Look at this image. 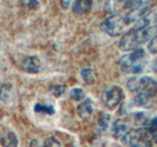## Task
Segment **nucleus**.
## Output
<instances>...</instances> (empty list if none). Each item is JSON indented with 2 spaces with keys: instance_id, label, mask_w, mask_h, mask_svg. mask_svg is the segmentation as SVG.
<instances>
[{
  "instance_id": "1",
  "label": "nucleus",
  "mask_w": 157,
  "mask_h": 147,
  "mask_svg": "<svg viewBox=\"0 0 157 147\" xmlns=\"http://www.w3.org/2000/svg\"><path fill=\"white\" fill-rule=\"evenodd\" d=\"M157 36V24L146 27L144 28H132L121 38L119 46L123 51H130L137 49L140 44L151 40Z\"/></svg>"
},
{
  "instance_id": "12",
  "label": "nucleus",
  "mask_w": 157,
  "mask_h": 147,
  "mask_svg": "<svg viewBox=\"0 0 157 147\" xmlns=\"http://www.w3.org/2000/svg\"><path fill=\"white\" fill-rule=\"evenodd\" d=\"M132 122L136 126H146L149 122V115L145 112H135L132 116Z\"/></svg>"
},
{
  "instance_id": "5",
  "label": "nucleus",
  "mask_w": 157,
  "mask_h": 147,
  "mask_svg": "<svg viewBox=\"0 0 157 147\" xmlns=\"http://www.w3.org/2000/svg\"><path fill=\"white\" fill-rule=\"evenodd\" d=\"M124 90L120 86L114 85L105 91L103 95V101L108 108L114 109L124 99Z\"/></svg>"
},
{
  "instance_id": "4",
  "label": "nucleus",
  "mask_w": 157,
  "mask_h": 147,
  "mask_svg": "<svg viewBox=\"0 0 157 147\" xmlns=\"http://www.w3.org/2000/svg\"><path fill=\"white\" fill-rule=\"evenodd\" d=\"M126 26L124 17L121 15H114L104 20L100 24V28L110 36H118L124 32Z\"/></svg>"
},
{
  "instance_id": "6",
  "label": "nucleus",
  "mask_w": 157,
  "mask_h": 147,
  "mask_svg": "<svg viewBox=\"0 0 157 147\" xmlns=\"http://www.w3.org/2000/svg\"><path fill=\"white\" fill-rule=\"evenodd\" d=\"M150 132L145 127H139L136 130H131L121 137V141L125 145H131L132 142L141 140V139H149L148 136Z\"/></svg>"
},
{
  "instance_id": "23",
  "label": "nucleus",
  "mask_w": 157,
  "mask_h": 147,
  "mask_svg": "<svg viewBox=\"0 0 157 147\" xmlns=\"http://www.w3.org/2000/svg\"><path fill=\"white\" fill-rule=\"evenodd\" d=\"M65 88L64 85H54L51 87V91L55 96H61L65 92Z\"/></svg>"
},
{
  "instance_id": "14",
  "label": "nucleus",
  "mask_w": 157,
  "mask_h": 147,
  "mask_svg": "<svg viewBox=\"0 0 157 147\" xmlns=\"http://www.w3.org/2000/svg\"><path fill=\"white\" fill-rule=\"evenodd\" d=\"M81 76L87 85H93L95 82V75L90 68H83L81 72Z\"/></svg>"
},
{
  "instance_id": "17",
  "label": "nucleus",
  "mask_w": 157,
  "mask_h": 147,
  "mask_svg": "<svg viewBox=\"0 0 157 147\" xmlns=\"http://www.w3.org/2000/svg\"><path fill=\"white\" fill-rule=\"evenodd\" d=\"M34 111L36 113H43V114L47 115H53L55 113V109L53 108V106L40 104V103H37V104L34 105Z\"/></svg>"
},
{
  "instance_id": "26",
  "label": "nucleus",
  "mask_w": 157,
  "mask_h": 147,
  "mask_svg": "<svg viewBox=\"0 0 157 147\" xmlns=\"http://www.w3.org/2000/svg\"><path fill=\"white\" fill-rule=\"evenodd\" d=\"M148 142H149V146L150 147H157V134H154V135H152L149 138Z\"/></svg>"
},
{
  "instance_id": "25",
  "label": "nucleus",
  "mask_w": 157,
  "mask_h": 147,
  "mask_svg": "<svg viewBox=\"0 0 157 147\" xmlns=\"http://www.w3.org/2000/svg\"><path fill=\"white\" fill-rule=\"evenodd\" d=\"M148 50L151 53H157V36L151 39L148 44Z\"/></svg>"
},
{
  "instance_id": "3",
  "label": "nucleus",
  "mask_w": 157,
  "mask_h": 147,
  "mask_svg": "<svg viewBox=\"0 0 157 147\" xmlns=\"http://www.w3.org/2000/svg\"><path fill=\"white\" fill-rule=\"evenodd\" d=\"M127 87L132 91L144 92L151 96L157 94V80L148 77H132L127 82Z\"/></svg>"
},
{
  "instance_id": "8",
  "label": "nucleus",
  "mask_w": 157,
  "mask_h": 147,
  "mask_svg": "<svg viewBox=\"0 0 157 147\" xmlns=\"http://www.w3.org/2000/svg\"><path fill=\"white\" fill-rule=\"evenodd\" d=\"M77 112H78V115L80 116L81 119L85 120V121L90 120L91 118L92 112H93L91 100L88 99V98H87V99L83 100L81 104L78 106Z\"/></svg>"
},
{
  "instance_id": "31",
  "label": "nucleus",
  "mask_w": 157,
  "mask_h": 147,
  "mask_svg": "<svg viewBox=\"0 0 157 147\" xmlns=\"http://www.w3.org/2000/svg\"><path fill=\"white\" fill-rule=\"evenodd\" d=\"M154 21H155V24H157V16L155 17V19H154Z\"/></svg>"
},
{
  "instance_id": "24",
  "label": "nucleus",
  "mask_w": 157,
  "mask_h": 147,
  "mask_svg": "<svg viewBox=\"0 0 157 147\" xmlns=\"http://www.w3.org/2000/svg\"><path fill=\"white\" fill-rule=\"evenodd\" d=\"M148 140L149 139H141V140L135 141L131 145H129V147H150Z\"/></svg>"
},
{
  "instance_id": "21",
  "label": "nucleus",
  "mask_w": 157,
  "mask_h": 147,
  "mask_svg": "<svg viewBox=\"0 0 157 147\" xmlns=\"http://www.w3.org/2000/svg\"><path fill=\"white\" fill-rule=\"evenodd\" d=\"M146 129L150 132V134H153V132H155L157 130V116L154 117L153 119L149 120Z\"/></svg>"
},
{
  "instance_id": "19",
  "label": "nucleus",
  "mask_w": 157,
  "mask_h": 147,
  "mask_svg": "<svg viewBox=\"0 0 157 147\" xmlns=\"http://www.w3.org/2000/svg\"><path fill=\"white\" fill-rule=\"evenodd\" d=\"M43 147H61V143L56 137L49 136L43 142Z\"/></svg>"
},
{
  "instance_id": "11",
  "label": "nucleus",
  "mask_w": 157,
  "mask_h": 147,
  "mask_svg": "<svg viewBox=\"0 0 157 147\" xmlns=\"http://www.w3.org/2000/svg\"><path fill=\"white\" fill-rule=\"evenodd\" d=\"M92 7V0H74L72 10L76 14H86Z\"/></svg>"
},
{
  "instance_id": "2",
  "label": "nucleus",
  "mask_w": 157,
  "mask_h": 147,
  "mask_svg": "<svg viewBox=\"0 0 157 147\" xmlns=\"http://www.w3.org/2000/svg\"><path fill=\"white\" fill-rule=\"evenodd\" d=\"M119 64L121 69L129 74H140L146 64V53L144 49L137 48L131 53L120 58Z\"/></svg>"
},
{
  "instance_id": "7",
  "label": "nucleus",
  "mask_w": 157,
  "mask_h": 147,
  "mask_svg": "<svg viewBox=\"0 0 157 147\" xmlns=\"http://www.w3.org/2000/svg\"><path fill=\"white\" fill-rule=\"evenodd\" d=\"M21 67L25 72L36 74V73H38L39 69H40V62H39V60L36 57L29 56L23 60Z\"/></svg>"
},
{
  "instance_id": "18",
  "label": "nucleus",
  "mask_w": 157,
  "mask_h": 147,
  "mask_svg": "<svg viewBox=\"0 0 157 147\" xmlns=\"http://www.w3.org/2000/svg\"><path fill=\"white\" fill-rule=\"evenodd\" d=\"M70 96L73 100L82 101V100H83V98H85V91H83L80 87L73 88L70 92Z\"/></svg>"
},
{
  "instance_id": "9",
  "label": "nucleus",
  "mask_w": 157,
  "mask_h": 147,
  "mask_svg": "<svg viewBox=\"0 0 157 147\" xmlns=\"http://www.w3.org/2000/svg\"><path fill=\"white\" fill-rule=\"evenodd\" d=\"M129 130H130L129 126H128L127 123L122 119H118L112 124V129H111L112 135L116 137V138H119V137L121 138V137L124 134H126Z\"/></svg>"
},
{
  "instance_id": "28",
  "label": "nucleus",
  "mask_w": 157,
  "mask_h": 147,
  "mask_svg": "<svg viewBox=\"0 0 157 147\" xmlns=\"http://www.w3.org/2000/svg\"><path fill=\"white\" fill-rule=\"evenodd\" d=\"M70 2H71V0H62V5H63V7L68 8V7H69V5H70Z\"/></svg>"
},
{
  "instance_id": "27",
  "label": "nucleus",
  "mask_w": 157,
  "mask_h": 147,
  "mask_svg": "<svg viewBox=\"0 0 157 147\" xmlns=\"http://www.w3.org/2000/svg\"><path fill=\"white\" fill-rule=\"evenodd\" d=\"M31 147H43V144H40L37 139H33L31 143Z\"/></svg>"
},
{
  "instance_id": "20",
  "label": "nucleus",
  "mask_w": 157,
  "mask_h": 147,
  "mask_svg": "<svg viewBox=\"0 0 157 147\" xmlns=\"http://www.w3.org/2000/svg\"><path fill=\"white\" fill-rule=\"evenodd\" d=\"M41 0H21V3L23 6L27 7L29 9H34L40 4Z\"/></svg>"
},
{
  "instance_id": "16",
  "label": "nucleus",
  "mask_w": 157,
  "mask_h": 147,
  "mask_svg": "<svg viewBox=\"0 0 157 147\" xmlns=\"http://www.w3.org/2000/svg\"><path fill=\"white\" fill-rule=\"evenodd\" d=\"M130 8H150L152 0H128Z\"/></svg>"
},
{
  "instance_id": "22",
  "label": "nucleus",
  "mask_w": 157,
  "mask_h": 147,
  "mask_svg": "<svg viewBox=\"0 0 157 147\" xmlns=\"http://www.w3.org/2000/svg\"><path fill=\"white\" fill-rule=\"evenodd\" d=\"M109 120H110V116L109 115H106V114H104V115H102L100 118H99V126L102 127L103 130H105L106 127L108 126V124H109Z\"/></svg>"
},
{
  "instance_id": "13",
  "label": "nucleus",
  "mask_w": 157,
  "mask_h": 147,
  "mask_svg": "<svg viewBox=\"0 0 157 147\" xmlns=\"http://www.w3.org/2000/svg\"><path fill=\"white\" fill-rule=\"evenodd\" d=\"M1 145L3 147H18V139L17 136L14 132L9 131L6 134L2 136L1 140Z\"/></svg>"
},
{
  "instance_id": "15",
  "label": "nucleus",
  "mask_w": 157,
  "mask_h": 147,
  "mask_svg": "<svg viewBox=\"0 0 157 147\" xmlns=\"http://www.w3.org/2000/svg\"><path fill=\"white\" fill-rule=\"evenodd\" d=\"M0 98L4 102H10L13 98V89L12 87L8 85H4L1 88H0Z\"/></svg>"
},
{
  "instance_id": "29",
  "label": "nucleus",
  "mask_w": 157,
  "mask_h": 147,
  "mask_svg": "<svg viewBox=\"0 0 157 147\" xmlns=\"http://www.w3.org/2000/svg\"><path fill=\"white\" fill-rule=\"evenodd\" d=\"M152 70L154 72H157V58L152 62Z\"/></svg>"
},
{
  "instance_id": "10",
  "label": "nucleus",
  "mask_w": 157,
  "mask_h": 147,
  "mask_svg": "<svg viewBox=\"0 0 157 147\" xmlns=\"http://www.w3.org/2000/svg\"><path fill=\"white\" fill-rule=\"evenodd\" d=\"M153 97L144 92H139L134 98L135 105L140 108H151L153 104Z\"/></svg>"
},
{
  "instance_id": "30",
  "label": "nucleus",
  "mask_w": 157,
  "mask_h": 147,
  "mask_svg": "<svg viewBox=\"0 0 157 147\" xmlns=\"http://www.w3.org/2000/svg\"><path fill=\"white\" fill-rule=\"evenodd\" d=\"M117 2H125V1H128V0H116Z\"/></svg>"
}]
</instances>
